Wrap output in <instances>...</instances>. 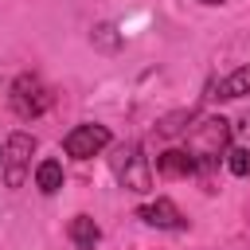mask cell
I'll use <instances>...</instances> for the list:
<instances>
[{
  "mask_svg": "<svg viewBox=\"0 0 250 250\" xmlns=\"http://www.w3.org/2000/svg\"><path fill=\"white\" fill-rule=\"evenodd\" d=\"M51 90H47V82L39 78V74H16L12 78V86H8V105H12V113L20 117V121H35V117H43L47 109H51Z\"/></svg>",
  "mask_w": 250,
  "mask_h": 250,
  "instance_id": "6da1fadb",
  "label": "cell"
},
{
  "mask_svg": "<svg viewBox=\"0 0 250 250\" xmlns=\"http://www.w3.org/2000/svg\"><path fill=\"white\" fill-rule=\"evenodd\" d=\"M31 156H35V137L16 129L4 148H0V172H4V188H23L31 176Z\"/></svg>",
  "mask_w": 250,
  "mask_h": 250,
  "instance_id": "7a4b0ae2",
  "label": "cell"
},
{
  "mask_svg": "<svg viewBox=\"0 0 250 250\" xmlns=\"http://www.w3.org/2000/svg\"><path fill=\"white\" fill-rule=\"evenodd\" d=\"M109 164H113L121 188H129V191H148V188H152V168H148V156H145L141 141L117 145L113 156H109Z\"/></svg>",
  "mask_w": 250,
  "mask_h": 250,
  "instance_id": "3957f363",
  "label": "cell"
},
{
  "mask_svg": "<svg viewBox=\"0 0 250 250\" xmlns=\"http://www.w3.org/2000/svg\"><path fill=\"white\" fill-rule=\"evenodd\" d=\"M230 141V121L227 117H203L195 129H191V141H188V152L199 160V168H211L219 160V152L227 148Z\"/></svg>",
  "mask_w": 250,
  "mask_h": 250,
  "instance_id": "277c9868",
  "label": "cell"
},
{
  "mask_svg": "<svg viewBox=\"0 0 250 250\" xmlns=\"http://www.w3.org/2000/svg\"><path fill=\"white\" fill-rule=\"evenodd\" d=\"M109 145H113V133H109V125H102V121H82V125H74V129L62 137V148H66V156H74V160H90V156L105 152Z\"/></svg>",
  "mask_w": 250,
  "mask_h": 250,
  "instance_id": "5b68a950",
  "label": "cell"
},
{
  "mask_svg": "<svg viewBox=\"0 0 250 250\" xmlns=\"http://www.w3.org/2000/svg\"><path fill=\"white\" fill-rule=\"evenodd\" d=\"M137 219L145 227H156V230H188V215L168 199V195H156L148 203L137 207Z\"/></svg>",
  "mask_w": 250,
  "mask_h": 250,
  "instance_id": "8992f818",
  "label": "cell"
},
{
  "mask_svg": "<svg viewBox=\"0 0 250 250\" xmlns=\"http://www.w3.org/2000/svg\"><path fill=\"white\" fill-rule=\"evenodd\" d=\"M156 172H160L164 180H188V176L199 172V160H195L188 148H164V152L156 156Z\"/></svg>",
  "mask_w": 250,
  "mask_h": 250,
  "instance_id": "52a82bcc",
  "label": "cell"
},
{
  "mask_svg": "<svg viewBox=\"0 0 250 250\" xmlns=\"http://www.w3.org/2000/svg\"><path fill=\"white\" fill-rule=\"evenodd\" d=\"M250 94V62L246 66H234L227 78H219L215 82V90H211V98H219V102H238V98H246Z\"/></svg>",
  "mask_w": 250,
  "mask_h": 250,
  "instance_id": "ba28073f",
  "label": "cell"
},
{
  "mask_svg": "<svg viewBox=\"0 0 250 250\" xmlns=\"http://www.w3.org/2000/svg\"><path fill=\"white\" fill-rule=\"evenodd\" d=\"M66 234H70V242H74L78 250H98V242H102V227H98L90 215H74L70 227H66Z\"/></svg>",
  "mask_w": 250,
  "mask_h": 250,
  "instance_id": "9c48e42d",
  "label": "cell"
},
{
  "mask_svg": "<svg viewBox=\"0 0 250 250\" xmlns=\"http://www.w3.org/2000/svg\"><path fill=\"white\" fill-rule=\"evenodd\" d=\"M62 180H66V176H62V164H59V160H39V164H35V188H39L43 195H55V191L62 188Z\"/></svg>",
  "mask_w": 250,
  "mask_h": 250,
  "instance_id": "30bf717a",
  "label": "cell"
},
{
  "mask_svg": "<svg viewBox=\"0 0 250 250\" xmlns=\"http://www.w3.org/2000/svg\"><path fill=\"white\" fill-rule=\"evenodd\" d=\"M195 117H199V109H176V113H168V117L156 121V133L160 137H180V133H188V125Z\"/></svg>",
  "mask_w": 250,
  "mask_h": 250,
  "instance_id": "8fae6325",
  "label": "cell"
},
{
  "mask_svg": "<svg viewBox=\"0 0 250 250\" xmlns=\"http://www.w3.org/2000/svg\"><path fill=\"white\" fill-rule=\"evenodd\" d=\"M227 168H230V176H246V172H250V148L234 145V148L227 152Z\"/></svg>",
  "mask_w": 250,
  "mask_h": 250,
  "instance_id": "7c38bea8",
  "label": "cell"
},
{
  "mask_svg": "<svg viewBox=\"0 0 250 250\" xmlns=\"http://www.w3.org/2000/svg\"><path fill=\"white\" fill-rule=\"evenodd\" d=\"M199 4H223V0H199Z\"/></svg>",
  "mask_w": 250,
  "mask_h": 250,
  "instance_id": "4fadbf2b",
  "label": "cell"
}]
</instances>
